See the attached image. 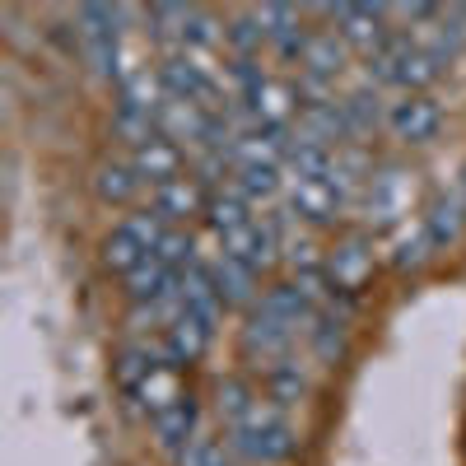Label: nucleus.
Here are the masks:
<instances>
[{"label": "nucleus", "instance_id": "a211bd4d", "mask_svg": "<svg viewBox=\"0 0 466 466\" xmlns=\"http://www.w3.org/2000/svg\"><path fill=\"white\" fill-rule=\"evenodd\" d=\"M177 299H182V313L187 318H197L201 327H210L215 336L224 331V318H228V303L219 299L215 289V276H210V266H191L177 276Z\"/></svg>", "mask_w": 466, "mask_h": 466}, {"label": "nucleus", "instance_id": "dca6fc26", "mask_svg": "<svg viewBox=\"0 0 466 466\" xmlns=\"http://www.w3.org/2000/svg\"><path fill=\"white\" fill-rule=\"evenodd\" d=\"M420 224H424V233H430L434 252L457 248L466 238V191H461V182L434 191V197L420 206Z\"/></svg>", "mask_w": 466, "mask_h": 466}, {"label": "nucleus", "instance_id": "423d86ee", "mask_svg": "<svg viewBox=\"0 0 466 466\" xmlns=\"http://www.w3.org/2000/svg\"><path fill=\"white\" fill-rule=\"evenodd\" d=\"M299 350L313 369H327V373L340 369L350 355H355V308H345V303L318 308V318L308 322Z\"/></svg>", "mask_w": 466, "mask_h": 466}, {"label": "nucleus", "instance_id": "bb28decb", "mask_svg": "<svg viewBox=\"0 0 466 466\" xmlns=\"http://www.w3.org/2000/svg\"><path fill=\"white\" fill-rule=\"evenodd\" d=\"M457 448H461V461H466V420H461V439H457Z\"/></svg>", "mask_w": 466, "mask_h": 466}, {"label": "nucleus", "instance_id": "2eb2a0df", "mask_svg": "<svg viewBox=\"0 0 466 466\" xmlns=\"http://www.w3.org/2000/svg\"><path fill=\"white\" fill-rule=\"evenodd\" d=\"M206 266H210V276H215V289H219V299L228 303V313H252V308L261 303V289H266V280L257 276V270L248 266V261H238V257H228V252H210L206 257Z\"/></svg>", "mask_w": 466, "mask_h": 466}, {"label": "nucleus", "instance_id": "cd10ccee", "mask_svg": "<svg viewBox=\"0 0 466 466\" xmlns=\"http://www.w3.org/2000/svg\"><path fill=\"white\" fill-rule=\"evenodd\" d=\"M131 466H159V461H131Z\"/></svg>", "mask_w": 466, "mask_h": 466}, {"label": "nucleus", "instance_id": "aec40b11", "mask_svg": "<svg viewBox=\"0 0 466 466\" xmlns=\"http://www.w3.org/2000/svg\"><path fill=\"white\" fill-rule=\"evenodd\" d=\"M434 257L439 252H434V243H430V233H424L420 219L401 224L392 238H387V248H382V266L397 270V276H420V270L434 266Z\"/></svg>", "mask_w": 466, "mask_h": 466}, {"label": "nucleus", "instance_id": "5701e85b", "mask_svg": "<svg viewBox=\"0 0 466 466\" xmlns=\"http://www.w3.org/2000/svg\"><path fill=\"white\" fill-rule=\"evenodd\" d=\"M94 257H98V266L107 270L112 280H122L127 270H136V266H140L149 252H145V243L136 238V233L127 228V219H116L112 228H103V238H98Z\"/></svg>", "mask_w": 466, "mask_h": 466}, {"label": "nucleus", "instance_id": "9b49d317", "mask_svg": "<svg viewBox=\"0 0 466 466\" xmlns=\"http://www.w3.org/2000/svg\"><path fill=\"white\" fill-rule=\"evenodd\" d=\"M257 387H261V397L270 406H280L285 415H294V410H303L308 401H313L318 378H313V364H308L303 355H289L280 364H270L266 373H257Z\"/></svg>", "mask_w": 466, "mask_h": 466}, {"label": "nucleus", "instance_id": "b1692460", "mask_svg": "<svg viewBox=\"0 0 466 466\" xmlns=\"http://www.w3.org/2000/svg\"><path fill=\"white\" fill-rule=\"evenodd\" d=\"M224 56H248V61L266 56V24H261L257 5L224 15Z\"/></svg>", "mask_w": 466, "mask_h": 466}, {"label": "nucleus", "instance_id": "4be33fe9", "mask_svg": "<svg viewBox=\"0 0 466 466\" xmlns=\"http://www.w3.org/2000/svg\"><path fill=\"white\" fill-rule=\"evenodd\" d=\"M177 289V276H173V270L159 261V257H145L136 270H127V276L122 280H116V294H122V308L127 303H159L164 294H173Z\"/></svg>", "mask_w": 466, "mask_h": 466}, {"label": "nucleus", "instance_id": "4468645a", "mask_svg": "<svg viewBox=\"0 0 466 466\" xmlns=\"http://www.w3.org/2000/svg\"><path fill=\"white\" fill-rule=\"evenodd\" d=\"M340 107H345V127H350V145H364L373 149L378 136L387 131V107L392 103H382V89L360 80V85H350L340 94Z\"/></svg>", "mask_w": 466, "mask_h": 466}, {"label": "nucleus", "instance_id": "39448f33", "mask_svg": "<svg viewBox=\"0 0 466 466\" xmlns=\"http://www.w3.org/2000/svg\"><path fill=\"white\" fill-rule=\"evenodd\" d=\"M443 127H448V107L439 94H397L392 107H387V140L401 154L439 145Z\"/></svg>", "mask_w": 466, "mask_h": 466}, {"label": "nucleus", "instance_id": "9d476101", "mask_svg": "<svg viewBox=\"0 0 466 466\" xmlns=\"http://www.w3.org/2000/svg\"><path fill=\"white\" fill-rule=\"evenodd\" d=\"M206 397L201 392H191V397H182L177 406H168V410H159L149 424H145V434H149V443H154V452L159 457H177L191 439H197L201 430H206Z\"/></svg>", "mask_w": 466, "mask_h": 466}, {"label": "nucleus", "instance_id": "ddd939ff", "mask_svg": "<svg viewBox=\"0 0 466 466\" xmlns=\"http://www.w3.org/2000/svg\"><path fill=\"white\" fill-rule=\"evenodd\" d=\"M149 206L164 215V224H177V228H197L201 219H206V206H210V191L191 177V173H182V177H168V182H159L149 191Z\"/></svg>", "mask_w": 466, "mask_h": 466}, {"label": "nucleus", "instance_id": "f03ea898", "mask_svg": "<svg viewBox=\"0 0 466 466\" xmlns=\"http://www.w3.org/2000/svg\"><path fill=\"white\" fill-rule=\"evenodd\" d=\"M224 448L233 457H243L252 466H294L303 452V430L294 424V415H285L280 406H270L266 397L252 406V415L233 430H219Z\"/></svg>", "mask_w": 466, "mask_h": 466}, {"label": "nucleus", "instance_id": "412c9836", "mask_svg": "<svg viewBox=\"0 0 466 466\" xmlns=\"http://www.w3.org/2000/svg\"><path fill=\"white\" fill-rule=\"evenodd\" d=\"M131 164H136V173L145 177V187L154 191V187L168 182V177H182L187 164H191V154H187L177 140H168V136L159 131L154 140H145L140 149H131Z\"/></svg>", "mask_w": 466, "mask_h": 466}, {"label": "nucleus", "instance_id": "f3484780", "mask_svg": "<svg viewBox=\"0 0 466 466\" xmlns=\"http://www.w3.org/2000/svg\"><path fill=\"white\" fill-rule=\"evenodd\" d=\"M215 340H219V336H215L210 327H201L197 318H187V313H182V318L159 336V355H164V364H173L177 373L191 378V373H197V369L210 360Z\"/></svg>", "mask_w": 466, "mask_h": 466}, {"label": "nucleus", "instance_id": "a878e982", "mask_svg": "<svg viewBox=\"0 0 466 466\" xmlns=\"http://www.w3.org/2000/svg\"><path fill=\"white\" fill-rule=\"evenodd\" d=\"M219 466H252V461H243V457H233V452H228V457H224Z\"/></svg>", "mask_w": 466, "mask_h": 466}, {"label": "nucleus", "instance_id": "6e6552de", "mask_svg": "<svg viewBox=\"0 0 466 466\" xmlns=\"http://www.w3.org/2000/svg\"><path fill=\"white\" fill-rule=\"evenodd\" d=\"M89 197H94V206H103V210H136V206H145V197H149V187H145V177L136 173V164H131V154H103V159L89 168Z\"/></svg>", "mask_w": 466, "mask_h": 466}, {"label": "nucleus", "instance_id": "20e7f679", "mask_svg": "<svg viewBox=\"0 0 466 466\" xmlns=\"http://www.w3.org/2000/svg\"><path fill=\"white\" fill-rule=\"evenodd\" d=\"M233 355H238V364L257 378V373H266L270 364L299 355V331L285 327L280 318L261 313V308H252V313H243L238 327H233Z\"/></svg>", "mask_w": 466, "mask_h": 466}, {"label": "nucleus", "instance_id": "1a4fd4ad", "mask_svg": "<svg viewBox=\"0 0 466 466\" xmlns=\"http://www.w3.org/2000/svg\"><path fill=\"white\" fill-rule=\"evenodd\" d=\"M206 415L210 424H219V430H233V424H243L252 415V406L261 401V387L248 369H224L206 382Z\"/></svg>", "mask_w": 466, "mask_h": 466}, {"label": "nucleus", "instance_id": "393cba45", "mask_svg": "<svg viewBox=\"0 0 466 466\" xmlns=\"http://www.w3.org/2000/svg\"><path fill=\"white\" fill-rule=\"evenodd\" d=\"M154 257H159V261L173 270V276H182V270L201 266L210 252H201L197 228H177V224H168V228H164V238H159V248H154Z\"/></svg>", "mask_w": 466, "mask_h": 466}, {"label": "nucleus", "instance_id": "7ed1b4c3", "mask_svg": "<svg viewBox=\"0 0 466 466\" xmlns=\"http://www.w3.org/2000/svg\"><path fill=\"white\" fill-rule=\"evenodd\" d=\"M378 266H382V248H378V233L360 228V224H345L340 233L327 238V289L331 303L355 308L369 285L378 280Z\"/></svg>", "mask_w": 466, "mask_h": 466}, {"label": "nucleus", "instance_id": "f257e3e1", "mask_svg": "<svg viewBox=\"0 0 466 466\" xmlns=\"http://www.w3.org/2000/svg\"><path fill=\"white\" fill-rule=\"evenodd\" d=\"M415 197H420V173L415 164H406L401 154H382L369 187L360 191V201H355V224L369 228V233H392L401 224H410L415 215Z\"/></svg>", "mask_w": 466, "mask_h": 466}, {"label": "nucleus", "instance_id": "6ab92c4d", "mask_svg": "<svg viewBox=\"0 0 466 466\" xmlns=\"http://www.w3.org/2000/svg\"><path fill=\"white\" fill-rule=\"evenodd\" d=\"M350 66H355V52L345 47V37L336 28H313L303 47V61H299V75H313V80H327V85H340Z\"/></svg>", "mask_w": 466, "mask_h": 466}, {"label": "nucleus", "instance_id": "f8f14e48", "mask_svg": "<svg viewBox=\"0 0 466 466\" xmlns=\"http://www.w3.org/2000/svg\"><path fill=\"white\" fill-rule=\"evenodd\" d=\"M164 364V355H159V340H136V336H122L112 345V360H107V378H112V387L122 392V401L127 397H136L140 387L149 382V373Z\"/></svg>", "mask_w": 466, "mask_h": 466}, {"label": "nucleus", "instance_id": "0eeeda50", "mask_svg": "<svg viewBox=\"0 0 466 466\" xmlns=\"http://www.w3.org/2000/svg\"><path fill=\"white\" fill-rule=\"evenodd\" d=\"M285 210L313 233H340L350 219V206L340 201V191L327 177H289L285 182Z\"/></svg>", "mask_w": 466, "mask_h": 466}]
</instances>
